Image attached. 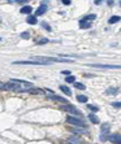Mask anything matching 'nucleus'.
<instances>
[{
    "instance_id": "1",
    "label": "nucleus",
    "mask_w": 121,
    "mask_h": 144,
    "mask_svg": "<svg viewBox=\"0 0 121 144\" xmlns=\"http://www.w3.org/2000/svg\"><path fill=\"white\" fill-rule=\"evenodd\" d=\"M0 88L2 90H8V91H14V92H26L29 88L18 85V83H14V82H8L5 85H0Z\"/></svg>"
},
{
    "instance_id": "2",
    "label": "nucleus",
    "mask_w": 121,
    "mask_h": 144,
    "mask_svg": "<svg viewBox=\"0 0 121 144\" xmlns=\"http://www.w3.org/2000/svg\"><path fill=\"white\" fill-rule=\"evenodd\" d=\"M60 109L64 110V112H67V113H70V114H73V116H76V117H81V116H82L81 110H78L76 107H73V105H70V104H64V105L60 107Z\"/></svg>"
},
{
    "instance_id": "3",
    "label": "nucleus",
    "mask_w": 121,
    "mask_h": 144,
    "mask_svg": "<svg viewBox=\"0 0 121 144\" xmlns=\"http://www.w3.org/2000/svg\"><path fill=\"white\" fill-rule=\"evenodd\" d=\"M67 122L70 123V125H73V126H78V127H85V126H86L85 122H83V119H81V118H78V117L68 116V117H67Z\"/></svg>"
},
{
    "instance_id": "4",
    "label": "nucleus",
    "mask_w": 121,
    "mask_h": 144,
    "mask_svg": "<svg viewBox=\"0 0 121 144\" xmlns=\"http://www.w3.org/2000/svg\"><path fill=\"white\" fill-rule=\"evenodd\" d=\"M100 129H102V135H100V141H106L107 140V135L109 134V129H111V125L109 123H103L102 126H100Z\"/></svg>"
},
{
    "instance_id": "5",
    "label": "nucleus",
    "mask_w": 121,
    "mask_h": 144,
    "mask_svg": "<svg viewBox=\"0 0 121 144\" xmlns=\"http://www.w3.org/2000/svg\"><path fill=\"white\" fill-rule=\"evenodd\" d=\"M13 65H47L40 61H14Z\"/></svg>"
},
{
    "instance_id": "6",
    "label": "nucleus",
    "mask_w": 121,
    "mask_h": 144,
    "mask_svg": "<svg viewBox=\"0 0 121 144\" xmlns=\"http://www.w3.org/2000/svg\"><path fill=\"white\" fill-rule=\"evenodd\" d=\"M89 66L98 68V69H120L118 65H103V64H90Z\"/></svg>"
},
{
    "instance_id": "7",
    "label": "nucleus",
    "mask_w": 121,
    "mask_h": 144,
    "mask_svg": "<svg viewBox=\"0 0 121 144\" xmlns=\"http://www.w3.org/2000/svg\"><path fill=\"white\" fill-rule=\"evenodd\" d=\"M47 9H48L47 4H46V3H42V5H40V7L35 11V17H38V16H43V14L47 12Z\"/></svg>"
},
{
    "instance_id": "8",
    "label": "nucleus",
    "mask_w": 121,
    "mask_h": 144,
    "mask_svg": "<svg viewBox=\"0 0 121 144\" xmlns=\"http://www.w3.org/2000/svg\"><path fill=\"white\" fill-rule=\"evenodd\" d=\"M107 140L112 141L113 144H121V136H120V134H112V135H109L107 138Z\"/></svg>"
},
{
    "instance_id": "9",
    "label": "nucleus",
    "mask_w": 121,
    "mask_h": 144,
    "mask_svg": "<svg viewBox=\"0 0 121 144\" xmlns=\"http://www.w3.org/2000/svg\"><path fill=\"white\" fill-rule=\"evenodd\" d=\"M48 99L50 100H53V101H60V102H68V100H65L64 97H60V96H56V95H51V96H48Z\"/></svg>"
},
{
    "instance_id": "10",
    "label": "nucleus",
    "mask_w": 121,
    "mask_h": 144,
    "mask_svg": "<svg viewBox=\"0 0 121 144\" xmlns=\"http://www.w3.org/2000/svg\"><path fill=\"white\" fill-rule=\"evenodd\" d=\"M31 11H33V8L30 5H25V7H22L21 9H20V12H21L22 14H30Z\"/></svg>"
},
{
    "instance_id": "11",
    "label": "nucleus",
    "mask_w": 121,
    "mask_h": 144,
    "mask_svg": "<svg viewBox=\"0 0 121 144\" xmlns=\"http://www.w3.org/2000/svg\"><path fill=\"white\" fill-rule=\"evenodd\" d=\"M26 22H27L29 25H36L38 19H36V17H35V16H29V17L26 18Z\"/></svg>"
},
{
    "instance_id": "12",
    "label": "nucleus",
    "mask_w": 121,
    "mask_h": 144,
    "mask_svg": "<svg viewBox=\"0 0 121 144\" xmlns=\"http://www.w3.org/2000/svg\"><path fill=\"white\" fill-rule=\"evenodd\" d=\"M79 27H81V29H90V27H91V24L83 21V19H79Z\"/></svg>"
},
{
    "instance_id": "13",
    "label": "nucleus",
    "mask_w": 121,
    "mask_h": 144,
    "mask_svg": "<svg viewBox=\"0 0 121 144\" xmlns=\"http://www.w3.org/2000/svg\"><path fill=\"white\" fill-rule=\"evenodd\" d=\"M89 119H90V121H91L92 123H95V125H98V123H100V122H99V118H98V117H96V116H95L94 113H90V114H89Z\"/></svg>"
},
{
    "instance_id": "14",
    "label": "nucleus",
    "mask_w": 121,
    "mask_h": 144,
    "mask_svg": "<svg viewBox=\"0 0 121 144\" xmlns=\"http://www.w3.org/2000/svg\"><path fill=\"white\" fill-rule=\"evenodd\" d=\"M60 90H61L65 95H68V96H70V95H72L70 88H69V87H67V86H64V85H63V86H60Z\"/></svg>"
},
{
    "instance_id": "15",
    "label": "nucleus",
    "mask_w": 121,
    "mask_h": 144,
    "mask_svg": "<svg viewBox=\"0 0 121 144\" xmlns=\"http://www.w3.org/2000/svg\"><path fill=\"white\" fill-rule=\"evenodd\" d=\"M95 18H96L95 14H87V16H85L83 18H81V19H83V21H86V22H90V21H92V19H95Z\"/></svg>"
},
{
    "instance_id": "16",
    "label": "nucleus",
    "mask_w": 121,
    "mask_h": 144,
    "mask_svg": "<svg viewBox=\"0 0 121 144\" xmlns=\"http://www.w3.org/2000/svg\"><path fill=\"white\" fill-rule=\"evenodd\" d=\"M106 94H107V95H117V94H118V88L111 87V88H108V90L106 91Z\"/></svg>"
},
{
    "instance_id": "17",
    "label": "nucleus",
    "mask_w": 121,
    "mask_h": 144,
    "mask_svg": "<svg viewBox=\"0 0 121 144\" xmlns=\"http://www.w3.org/2000/svg\"><path fill=\"white\" fill-rule=\"evenodd\" d=\"M120 16H112L109 19H108V24H116V22H118L120 21Z\"/></svg>"
},
{
    "instance_id": "18",
    "label": "nucleus",
    "mask_w": 121,
    "mask_h": 144,
    "mask_svg": "<svg viewBox=\"0 0 121 144\" xmlns=\"http://www.w3.org/2000/svg\"><path fill=\"white\" fill-rule=\"evenodd\" d=\"M77 101L78 102H87V96H85V95H78L77 96Z\"/></svg>"
},
{
    "instance_id": "19",
    "label": "nucleus",
    "mask_w": 121,
    "mask_h": 144,
    "mask_svg": "<svg viewBox=\"0 0 121 144\" xmlns=\"http://www.w3.org/2000/svg\"><path fill=\"white\" fill-rule=\"evenodd\" d=\"M48 42H50L48 39L43 38V39H40V40H36V44H38V46H42V44H47Z\"/></svg>"
},
{
    "instance_id": "20",
    "label": "nucleus",
    "mask_w": 121,
    "mask_h": 144,
    "mask_svg": "<svg viewBox=\"0 0 121 144\" xmlns=\"http://www.w3.org/2000/svg\"><path fill=\"white\" fill-rule=\"evenodd\" d=\"M69 141H70V143L79 144V143H81V139H79V138H77V136H72V138H69Z\"/></svg>"
},
{
    "instance_id": "21",
    "label": "nucleus",
    "mask_w": 121,
    "mask_h": 144,
    "mask_svg": "<svg viewBox=\"0 0 121 144\" xmlns=\"http://www.w3.org/2000/svg\"><path fill=\"white\" fill-rule=\"evenodd\" d=\"M65 82H68V83H74V82H76V77L74 75H69V77H67Z\"/></svg>"
},
{
    "instance_id": "22",
    "label": "nucleus",
    "mask_w": 121,
    "mask_h": 144,
    "mask_svg": "<svg viewBox=\"0 0 121 144\" xmlns=\"http://www.w3.org/2000/svg\"><path fill=\"white\" fill-rule=\"evenodd\" d=\"M72 131L74 132V134H82V132H86V130L85 129H72Z\"/></svg>"
},
{
    "instance_id": "23",
    "label": "nucleus",
    "mask_w": 121,
    "mask_h": 144,
    "mask_svg": "<svg viewBox=\"0 0 121 144\" xmlns=\"http://www.w3.org/2000/svg\"><path fill=\"white\" fill-rule=\"evenodd\" d=\"M74 87H76L77 90H85V88H86L85 85H82V83H76V82H74Z\"/></svg>"
},
{
    "instance_id": "24",
    "label": "nucleus",
    "mask_w": 121,
    "mask_h": 144,
    "mask_svg": "<svg viewBox=\"0 0 121 144\" xmlns=\"http://www.w3.org/2000/svg\"><path fill=\"white\" fill-rule=\"evenodd\" d=\"M87 108H89L90 110H92V112H99V107H96V105H91V104H89V105H87Z\"/></svg>"
},
{
    "instance_id": "25",
    "label": "nucleus",
    "mask_w": 121,
    "mask_h": 144,
    "mask_svg": "<svg viewBox=\"0 0 121 144\" xmlns=\"http://www.w3.org/2000/svg\"><path fill=\"white\" fill-rule=\"evenodd\" d=\"M20 36H21L22 39H29V38H30V34H29L27 31H24V33L20 34Z\"/></svg>"
},
{
    "instance_id": "26",
    "label": "nucleus",
    "mask_w": 121,
    "mask_h": 144,
    "mask_svg": "<svg viewBox=\"0 0 121 144\" xmlns=\"http://www.w3.org/2000/svg\"><path fill=\"white\" fill-rule=\"evenodd\" d=\"M26 92H30V94H40V90L39 88H29Z\"/></svg>"
},
{
    "instance_id": "27",
    "label": "nucleus",
    "mask_w": 121,
    "mask_h": 144,
    "mask_svg": "<svg viewBox=\"0 0 121 144\" xmlns=\"http://www.w3.org/2000/svg\"><path fill=\"white\" fill-rule=\"evenodd\" d=\"M42 26H43V27H44V29H46L47 31H52V29H51V26H50V25H48L47 22H42Z\"/></svg>"
},
{
    "instance_id": "28",
    "label": "nucleus",
    "mask_w": 121,
    "mask_h": 144,
    "mask_svg": "<svg viewBox=\"0 0 121 144\" xmlns=\"http://www.w3.org/2000/svg\"><path fill=\"white\" fill-rule=\"evenodd\" d=\"M112 107H115V108H120V107H121V102H120V101H115V102H112Z\"/></svg>"
},
{
    "instance_id": "29",
    "label": "nucleus",
    "mask_w": 121,
    "mask_h": 144,
    "mask_svg": "<svg viewBox=\"0 0 121 144\" xmlns=\"http://www.w3.org/2000/svg\"><path fill=\"white\" fill-rule=\"evenodd\" d=\"M61 73H63V74H65L67 77H69V75H70V71H69V70H63Z\"/></svg>"
},
{
    "instance_id": "30",
    "label": "nucleus",
    "mask_w": 121,
    "mask_h": 144,
    "mask_svg": "<svg viewBox=\"0 0 121 144\" xmlns=\"http://www.w3.org/2000/svg\"><path fill=\"white\" fill-rule=\"evenodd\" d=\"M63 4H64V5H70V2H69V0H64Z\"/></svg>"
},
{
    "instance_id": "31",
    "label": "nucleus",
    "mask_w": 121,
    "mask_h": 144,
    "mask_svg": "<svg viewBox=\"0 0 121 144\" xmlns=\"http://www.w3.org/2000/svg\"><path fill=\"white\" fill-rule=\"evenodd\" d=\"M0 40H2V38H0Z\"/></svg>"
}]
</instances>
